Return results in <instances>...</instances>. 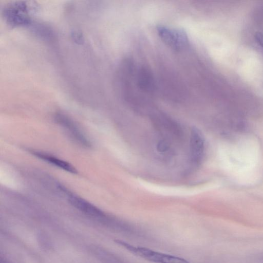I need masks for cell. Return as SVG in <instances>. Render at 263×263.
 <instances>
[{
    "label": "cell",
    "mask_w": 263,
    "mask_h": 263,
    "mask_svg": "<svg viewBox=\"0 0 263 263\" xmlns=\"http://www.w3.org/2000/svg\"><path fill=\"white\" fill-rule=\"evenodd\" d=\"M136 67L132 59L126 58L122 61L117 71V85L121 97L127 103L138 110H144L150 107L151 99L142 95L136 85Z\"/></svg>",
    "instance_id": "cell-1"
},
{
    "label": "cell",
    "mask_w": 263,
    "mask_h": 263,
    "mask_svg": "<svg viewBox=\"0 0 263 263\" xmlns=\"http://www.w3.org/2000/svg\"><path fill=\"white\" fill-rule=\"evenodd\" d=\"M156 29L162 42L172 50L181 51L189 46L187 35L182 29L171 28L163 25L158 26Z\"/></svg>",
    "instance_id": "cell-2"
},
{
    "label": "cell",
    "mask_w": 263,
    "mask_h": 263,
    "mask_svg": "<svg viewBox=\"0 0 263 263\" xmlns=\"http://www.w3.org/2000/svg\"><path fill=\"white\" fill-rule=\"evenodd\" d=\"M134 80L138 90L144 96L152 99L157 90V83L152 70L145 65H136Z\"/></svg>",
    "instance_id": "cell-3"
},
{
    "label": "cell",
    "mask_w": 263,
    "mask_h": 263,
    "mask_svg": "<svg viewBox=\"0 0 263 263\" xmlns=\"http://www.w3.org/2000/svg\"><path fill=\"white\" fill-rule=\"evenodd\" d=\"M27 8L26 4L16 3L5 9L4 15L7 20L11 25H27L30 20L27 15Z\"/></svg>",
    "instance_id": "cell-4"
},
{
    "label": "cell",
    "mask_w": 263,
    "mask_h": 263,
    "mask_svg": "<svg viewBox=\"0 0 263 263\" xmlns=\"http://www.w3.org/2000/svg\"><path fill=\"white\" fill-rule=\"evenodd\" d=\"M204 151L202 135L197 128L192 129L190 140V158L193 164L198 165L201 161Z\"/></svg>",
    "instance_id": "cell-5"
},
{
    "label": "cell",
    "mask_w": 263,
    "mask_h": 263,
    "mask_svg": "<svg viewBox=\"0 0 263 263\" xmlns=\"http://www.w3.org/2000/svg\"><path fill=\"white\" fill-rule=\"evenodd\" d=\"M68 200L73 206L86 214L98 218L105 217V215L101 210L79 197L70 195Z\"/></svg>",
    "instance_id": "cell-6"
},
{
    "label": "cell",
    "mask_w": 263,
    "mask_h": 263,
    "mask_svg": "<svg viewBox=\"0 0 263 263\" xmlns=\"http://www.w3.org/2000/svg\"><path fill=\"white\" fill-rule=\"evenodd\" d=\"M55 118L58 123L67 129L69 133L73 136V138L85 146L89 145L87 139L79 131L72 121L68 117L62 114H57Z\"/></svg>",
    "instance_id": "cell-7"
},
{
    "label": "cell",
    "mask_w": 263,
    "mask_h": 263,
    "mask_svg": "<svg viewBox=\"0 0 263 263\" xmlns=\"http://www.w3.org/2000/svg\"><path fill=\"white\" fill-rule=\"evenodd\" d=\"M32 154L36 157L46 161L53 165L57 166L68 172L76 174V168L69 163L50 155L39 152H33Z\"/></svg>",
    "instance_id": "cell-8"
},
{
    "label": "cell",
    "mask_w": 263,
    "mask_h": 263,
    "mask_svg": "<svg viewBox=\"0 0 263 263\" xmlns=\"http://www.w3.org/2000/svg\"><path fill=\"white\" fill-rule=\"evenodd\" d=\"M157 147L159 151L164 153L169 150L170 145L166 141L161 140L158 143Z\"/></svg>",
    "instance_id": "cell-9"
}]
</instances>
